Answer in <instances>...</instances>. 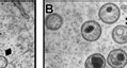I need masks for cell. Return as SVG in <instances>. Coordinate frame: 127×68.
<instances>
[{"label":"cell","mask_w":127,"mask_h":68,"mask_svg":"<svg viewBox=\"0 0 127 68\" xmlns=\"http://www.w3.org/2000/svg\"><path fill=\"white\" fill-rule=\"evenodd\" d=\"M120 15H121L120 8L114 3H105L98 11V17L103 23L107 24L115 23L119 20Z\"/></svg>","instance_id":"6da1fadb"},{"label":"cell","mask_w":127,"mask_h":68,"mask_svg":"<svg viewBox=\"0 0 127 68\" xmlns=\"http://www.w3.org/2000/svg\"><path fill=\"white\" fill-rule=\"evenodd\" d=\"M101 33L103 30L100 24L95 20H88L81 26V35L87 42H96Z\"/></svg>","instance_id":"7a4b0ae2"},{"label":"cell","mask_w":127,"mask_h":68,"mask_svg":"<svg viewBox=\"0 0 127 68\" xmlns=\"http://www.w3.org/2000/svg\"><path fill=\"white\" fill-rule=\"evenodd\" d=\"M45 24H46L47 29L50 31L59 30L63 24V18L61 15L57 13H51L45 19Z\"/></svg>","instance_id":"5b68a950"},{"label":"cell","mask_w":127,"mask_h":68,"mask_svg":"<svg viewBox=\"0 0 127 68\" xmlns=\"http://www.w3.org/2000/svg\"><path fill=\"white\" fill-rule=\"evenodd\" d=\"M107 60L100 53L91 54L84 62V68H105Z\"/></svg>","instance_id":"277c9868"},{"label":"cell","mask_w":127,"mask_h":68,"mask_svg":"<svg viewBox=\"0 0 127 68\" xmlns=\"http://www.w3.org/2000/svg\"><path fill=\"white\" fill-rule=\"evenodd\" d=\"M8 64H9L8 59L3 55H0V68H5L8 66Z\"/></svg>","instance_id":"52a82bcc"},{"label":"cell","mask_w":127,"mask_h":68,"mask_svg":"<svg viewBox=\"0 0 127 68\" xmlns=\"http://www.w3.org/2000/svg\"><path fill=\"white\" fill-rule=\"evenodd\" d=\"M112 39L116 44H127V26L120 24L112 30Z\"/></svg>","instance_id":"8992f818"},{"label":"cell","mask_w":127,"mask_h":68,"mask_svg":"<svg viewBox=\"0 0 127 68\" xmlns=\"http://www.w3.org/2000/svg\"><path fill=\"white\" fill-rule=\"evenodd\" d=\"M107 63L111 68H124L127 65V53L123 49H113L109 53Z\"/></svg>","instance_id":"3957f363"}]
</instances>
